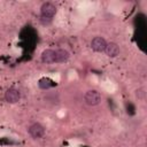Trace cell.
<instances>
[{
    "instance_id": "6",
    "label": "cell",
    "mask_w": 147,
    "mask_h": 147,
    "mask_svg": "<svg viewBox=\"0 0 147 147\" xmlns=\"http://www.w3.org/2000/svg\"><path fill=\"white\" fill-rule=\"evenodd\" d=\"M105 52H106V54L108 56L115 57V56H117L119 54V47L115 42H109V44H107V46L105 48Z\"/></svg>"
},
{
    "instance_id": "7",
    "label": "cell",
    "mask_w": 147,
    "mask_h": 147,
    "mask_svg": "<svg viewBox=\"0 0 147 147\" xmlns=\"http://www.w3.org/2000/svg\"><path fill=\"white\" fill-rule=\"evenodd\" d=\"M41 61L44 63H54L55 62V51L45 49L41 53Z\"/></svg>"
},
{
    "instance_id": "4",
    "label": "cell",
    "mask_w": 147,
    "mask_h": 147,
    "mask_svg": "<svg viewBox=\"0 0 147 147\" xmlns=\"http://www.w3.org/2000/svg\"><path fill=\"white\" fill-rule=\"evenodd\" d=\"M5 99H6V101L9 102V103H15V102H17V101L20 100V92H18V90H16V88H14V87L8 88V90L6 91V93H5Z\"/></svg>"
},
{
    "instance_id": "2",
    "label": "cell",
    "mask_w": 147,
    "mask_h": 147,
    "mask_svg": "<svg viewBox=\"0 0 147 147\" xmlns=\"http://www.w3.org/2000/svg\"><path fill=\"white\" fill-rule=\"evenodd\" d=\"M84 100L88 106H96L101 101V94L96 90H90L85 93Z\"/></svg>"
},
{
    "instance_id": "1",
    "label": "cell",
    "mask_w": 147,
    "mask_h": 147,
    "mask_svg": "<svg viewBox=\"0 0 147 147\" xmlns=\"http://www.w3.org/2000/svg\"><path fill=\"white\" fill-rule=\"evenodd\" d=\"M55 13H56V7H55L53 3H51V2H46V3H44V5L41 6V9H40V17H41L42 20L49 21V20L53 18V16L55 15Z\"/></svg>"
},
{
    "instance_id": "3",
    "label": "cell",
    "mask_w": 147,
    "mask_h": 147,
    "mask_svg": "<svg viewBox=\"0 0 147 147\" xmlns=\"http://www.w3.org/2000/svg\"><path fill=\"white\" fill-rule=\"evenodd\" d=\"M106 46H107V42H106V40L102 37H95V38L92 39L91 47H92L93 51H95V52H103Z\"/></svg>"
},
{
    "instance_id": "5",
    "label": "cell",
    "mask_w": 147,
    "mask_h": 147,
    "mask_svg": "<svg viewBox=\"0 0 147 147\" xmlns=\"http://www.w3.org/2000/svg\"><path fill=\"white\" fill-rule=\"evenodd\" d=\"M29 133H30L31 137H33V138L37 139V138H40V137L44 136L45 129H44V126H42L41 124L34 123V124H32V125L29 127Z\"/></svg>"
},
{
    "instance_id": "8",
    "label": "cell",
    "mask_w": 147,
    "mask_h": 147,
    "mask_svg": "<svg viewBox=\"0 0 147 147\" xmlns=\"http://www.w3.org/2000/svg\"><path fill=\"white\" fill-rule=\"evenodd\" d=\"M69 56H70V54L65 49H56L55 51V62H57V63L68 61Z\"/></svg>"
},
{
    "instance_id": "9",
    "label": "cell",
    "mask_w": 147,
    "mask_h": 147,
    "mask_svg": "<svg viewBox=\"0 0 147 147\" xmlns=\"http://www.w3.org/2000/svg\"><path fill=\"white\" fill-rule=\"evenodd\" d=\"M38 85H39V87H40V88H42V90H46V88H49L51 86H53V82H52L49 78H46V77H44V78L39 79V83H38Z\"/></svg>"
}]
</instances>
